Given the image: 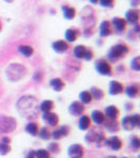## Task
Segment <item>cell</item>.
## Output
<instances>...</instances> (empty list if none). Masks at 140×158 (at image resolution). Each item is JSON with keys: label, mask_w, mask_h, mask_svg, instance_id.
<instances>
[{"label": "cell", "mask_w": 140, "mask_h": 158, "mask_svg": "<svg viewBox=\"0 0 140 158\" xmlns=\"http://www.w3.org/2000/svg\"><path fill=\"white\" fill-rule=\"evenodd\" d=\"M25 68L23 65L19 64V63H13V64H10V67L6 69V73L7 78L11 81H17L19 79H21L23 76L25 75Z\"/></svg>", "instance_id": "1"}, {"label": "cell", "mask_w": 140, "mask_h": 158, "mask_svg": "<svg viewBox=\"0 0 140 158\" xmlns=\"http://www.w3.org/2000/svg\"><path fill=\"white\" fill-rule=\"evenodd\" d=\"M19 110L22 113L27 114V115H32V111L34 110L36 106V100L34 97H31V96H25V97L20 98L19 102H18Z\"/></svg>", "instance_id": "2"}, {"label": "cell", "mask_w": 140, "mask_h": 158, "mask_svg": "<svg viewBox=\"0 0 140 158\" xmlns=\"http://www.w3.org/2000/svg\"><path fill=\"white\" fill-rule=\"evenodd\" d=\"M129 52V47L124 43H118L115 47H113L109 53V58L113 61L118 60L123 55H126Z\"/></svg>", "instance_id": "3"}, {"label": "cell", "mask_w": 140, "mask_h": 158, "mask_svg": "<svg viewBox=\"0 0 140 158\" xmlns=\"http://www.w3.org/2000/svg\"><path fill=\"white\" fill-rule=\"evenodd\" d=\"M16 129V120L12 117H2L0 118V132L7 133Z\"/></svg>", "instance_id": "4"}, {"label": "cell", "mask_w": 140, "mask_h": 158, "mask_svg": "<svg viewBox=\"0 0 140 158\" xmlns=\"http://www.w3.org/2000/svg\"><path fill=\"white\" fill-rule=\"evenodd\" d=\"M140 123L139 115H134V116H126V118H123L122 120V126L128 131H132L136 127H138Z\"/></svg>", "instance_id": "5"}, {"label": "cell", "mask_w": 140, "mask_h": 158, "mask_svg": "<svg viewBox=\"0 0 140 158\" xmlns=\"http://www.w3.org/2000/svg\"><path fill=\"white\" fill-rule=\"evenodd\" d=\"M96 70L101 75H111L112 74V67L106 60H99L96 63Z\"/></svg>", "instance_id": "6"}, {"label": "cell", "mask_w": 140, "mask_h": 158, "mask_svg": "<svg viewBox=\"0 0 140 158\" xmlns=\"http://www.w3.org/2000/svg\"><path fill=\"white\" fill-rule=\"evenodd\" d=\"M68 156L70 158H82L83 147L80 144H72L68 148Z\"/></svg>", "instance_id": "7"}, {"label": "cell", "mask_w": 140, "mask_h": 158, "mask_svg": "<svg viewBox=\"0 0 140 158\" xmlns=\"http://www.w3.org/2000/svg\"><path fill=\"white\" fill-rule=\"evenodd\" d=\"M126 21L131 24H137L139 21V11L137 9H131L126 14Z\"/></svg>", "instance_id": "8"}, {"label": "cell", "mask_w": 140, "mask_h": 158, "mask_svg": "<svg viewBox=\"0 0 140 158\" xmlns=\"http://www.w3.org/2000/svg\"><path fill=\"white\" fill-rule=\"evenodd\" d=\"M70 113L74 116H80L84 111V106L79 101H74L70 106Z\"/></svg>", "instance_id": "9"}, {"label": "cell", "mask_w": 140, "mask_h": 158, "mask_svg": "<svg viewBox=\"0 0 140 158\" xmlns=\"http://www.w3.org/2000/svg\"><path fill=\"white\" fill-rule=\"evenodd\" d=\"M52 48L55 52L57 53H63L68 49V43L64 40H57V41L53 42Z\"/></svg>", "instance_id": "10"}, {"label": "cell", "mask_w": 140, "mask_h": 158, "mask_svg": "<svg viewBox=\"0 0 140 158\" xmlns=\"http://www.w3.org/2000/svg\"><path fill=\"white\" fill-rule=\"evenodd\" d=\"M105 143L108 144V146L110 147L111 149L115 150V151H118V150H120V149H121V147H122L121 140H120V138H119V137H117V136L111 137L110 139L106 140Z\"/></svg>", "instance_id": "11"}, {"label": "cell", "mask_w": 140, "mask_h": 158, "mask_svg": "<svg viewBox=\"0 0 140 158\" xmlns=\"http://www.w3.org/2000/svg\"><path fill=\"white\" fill-rule=\"evenodd\" d=\"M104 138V135L101 131H96V129L92 130L91 133H89L86 135V139L90 140L92 142H96V141H100Z\"/></svg>", "instance_id": "12"}, {"label": "cell", "mask_w": 140, "mask_h": 158, "mask_svg": "<svg viewBox=\"0 0 140 158\" xmlns=\"http://www.w3.org/2000/svg\"><path fill=\"white\" fill-rule=\"evenodd\" d=\"M43 119H44V120L47 121L51 127L57 126L58 121H59V119H58V116L56 115L55 113H52V112H47V113H44V115H43Z\"/></svg>", "instance_id": "13"}, {"label": "cell", "mask_w": 140, "mask_h": 158, "mask_svg": "<svg viewBox=\"0 0 140 158\" xmlns=\"http://www.w3.org/2000/svg\"><path fill=\"white\" fill-rule=\"evenodd\" d=\"M105 116L108 117L110 120H115L119 115V111L115 106H109L105 108Z\"/></svg>", "instance_id": "14"}, {"label": "cell", "mask_w": 140, "mask_h": 158, "mask_svg": "<svg viewBox=\"0 0 140 158\" xmlns=\"http://www.w3.org/2000/svg\"><path fill=\"white\" fill-rule=\"evenodd\" d=\"M112 24H113V27L116 29V31H118V32H122V31L126 30V19H123V18L116 17V18H114L113 20H112Z\"/></svg>", "instance_id": "15"}, {"label": "cell", "mask_w": 140, "mask_h": 158, "mask_svg": "<svg viewBox=\"0 0 140 158\" xmlns=\"http://www.w3.org/2000/svg\"><path fill=\"white\" fill-rule=\"evenodd\" d=\"M88 49L84 47V45H77V47H75V49H74V56H75L76 58H78V59H84L86 54H88Z\"/></svg>", "instance_id": "16"}, {"label": "cell", "mask_w": 140, "mask_h": 158, "mask_svg": "<svg viewBox=\"0 0 140 158\" xmlns=\"http://www.w3.org/2000/svg\"><path fill=\"white\" fill-rule=\"evenodd\" d=\"M99 31H100V35L102 37H106L109 35L112 34V25L110 21H102V23L100 24V27H99Z\"/></svg>", "instance_id": "17"}, {"label": "cell", "mask_w": 140, "mask_h": 158, "mask_svg": "<svg viewBox=\"0 0 140 158\" xmlns=\"http://www.w3.org/2000/svg\"><path fill=\"white\" fill-rule=\"evenodd\" d=\"M123 92V86L119 81H111L110 85V93L112 95H118Z\"/></svg>", "instance_id": "18"}, {"label": "cell", "mask_w": 140, "mask_h": 158, "mask_svg": "<svg viewBox=\"0 0 140 158\" xmlns=\"http://www.w3.org/2000/svg\"><path fill=\"white\" fill-rule=\"evenodd\" d=\"M62 12H63V17L65 19H74L76 16V10L72 6H62Z\"/></svg>", "instance_id": "19"}, {"label": "cell", "mask_w": 140, "mask_h": 158, "mask_svg": "<svg viewBox=\"0 0 140 158\" xmlns=\"http://www.w3.org/2000/svg\"><path fill=\"white\" fill-rule=\"evenodd\" d=\"M18 51L23 56H25V57H30V56H32L33 53H34V49H33L31 45H27V44L20 45L18 48Z\"/></svg>", "instance_id": "20"}, {"label": "cell", "mask_w": 140, "mask_h": 158, "mask_svg": "<svg viewBox=\"0 0 140 158\" xmlns=\"http://www.w3.org/2000/svg\"><path fill=\"white\" fill-rule=\"evenodd\" d=\"M78 37V32L75 29H68L65 32V39L68 42H74Z\"/></svg>", "instance_id": "21"}, {"label": "cell", "mask_w": 140, "mask_h": 158, "mask_svg": "<svg viewBox=\"0 0 140 158\" xmlns=\"http://www.w3.org/2000/svg\"><path fill=\"white\" fill-rule=\"evenodd\" d=\"M91 126V119L89 116H81L79 119V129L80 130H88Z\"/></svg>", "instance_id": "22"}, {"label": "cell", "mask_w": 140, "mask_h": 158, "mask_svg": "<svg viewBox=\"0 0 140 158\" xmlns=\"http://www.w3.org/2000/svg\"><path fill=\"white\" fill-rule=\"evenodd\" d=\"M92 118H93V120H94V122H95L96 124H100V123H102V122L104 121L105 116L103 115L102 112L94 111L93 113H92Z\"/></svg>", "instance_id": "23"}, {"label": "cell", "mask_w": 140, "mask_h": 158, "mask_svg": "<svg viewBox=\"0 0 140 158\" xmlns=\"http://www.w3.org/2000/svg\"><path fill=\"white\" fill-rule=\"evenodd\" d=\"M51 85H52V88L56 92H60L63 89V86H64V83H63V81L60 78H54L51 80Z\"/></svg>", "instance_id": "24"}, {"label": "cell", "mask_w": 140, "mask_h": 158, "mask_svg": "<svg viewBox=\"0 0 140 158\" xmlns=\"http://www.w3.org/2000/svg\"><path fill=\"white\" fill-rule=\"evenodd\" d=\"M68 133V128L67 126H64V127H61L57 131L53 132V137H54L55 139H59L63 136H67Z\"/></svg>", "instance_id": "25"}, {"label": "cell", "mask_w": 140, "mask_h": 158, "mask_svg": "<svg viewBox=\"0 0 140 158\" xmlns=\"http://www.w3.org/2000/svg\"><path fill=\"white\" fill-rule=\"evenodd\" d=\"M79 98H80V101L83 104H88V103H90L92 101V98H93V97H92L91 93L89 91H83V92H81V93H80Z\"/></svg>", "instance_id": "26"}, {"label": "cell", "mask_w": 140, "mask_h": 158, "mask_svg": "<svg viewBox=\"0 0 140 158\" xmlns=\"http://www.w3.org/2000/svg\"><path fill=\"white\" fill-rule=\"evenodd\" d=\"M53 108H54V103H53V101H51V100H44L41 104H40V110H41L43 113L51 112Z\"/></svg>", "instance_id": "27"}, {"label": "cell", "mask_w": 140, "mask_h": 158, "mask_svg": "<svg viewBox=\"0 0 140 158\" xmlns=\"http://www.w3.org/2000/svg\"><path fill=\"white\" fill-rule=\"evenodd\" d=\"M138 88H137L136 85H129L128 88L126 89V95L129 96V97H131V98H133L135 97V96L138 94Z\"/></svg>", "instance_id": "28"}, {"label": "cell", "mask_w": 140, "mask_h": 158, "mask_svg": "<svg viewBox=\"0 0 140 158\" xmlns=\"http://www.w3.org/2000/svg\"><path fill=\"white\" fill-rule=\"evenodd\" d=\"M25 130H27V132L31 135H33V136H35L37 133H38V126L35 122H30L29 124L27 126V128H25Z\"/></svg>", "instance_id": "29"}, {"label": "cell", "mask_w": 140, "mask_h": 158, "mask_svg": "<svg viewBox=\"0 0 140 158\" xmlns=\"http://www.w3.org/2000/svg\"><path fill=\"white\" fill-rule=\"evenodd\" d=\"M91 95L92 97H94L95 99H97V100H99V99H101L103 97V92L100 90V89H97V88H92L91 90Z\"/></svg>", "instance_id": "30"}, {"label": "cell", "mask_w": 140, "mask_h": 158, "mask_svg": "<svg viewBox=\"0 0 140 158\" xmlns=\"http://www.w3.org/2000/svg\"><path fill=\"white\" fill-rule=\"evenodd\" d=\"M35 157L36 158H50V153L47 150L40 149L35 152Z\"/></svg>", "instance_id": "31"}, {"label": "cell", "mask_w": 140, "mask_h": 158, "mask_svg": "<svg viewBox=\"0 0 140 158\" xmlns=\"http://www.w3.org/2000/svg\"><path fill=\"white\" fill-rule=\"evenodd\" d=\"M131 68L135 71H139L140 70V58L139 57H135L131 62Z\"/></svg>", "instance_id": "32"}, {"label": "cell", "mask_w": 140, "mask_h": 158, "mask_svg": "<svg viewBox=\"0 0 140 158\" xmlns=\"http://www.w3.org/2000/svg\"><path fill=\"white\" fill-rule=\"evenodd\" d=\"M11 151V147L6 143H0V154L6 155Z\"/></svg>", "instance_id": "33"}, {"label": "cell", "mask_w": 140, "mask_h": 158, "mask_svg": "<svg viewBox=\"0 0 140 158\" xmlns=\"http://www.w3.org/2000/svg\"><path fill=\"white\" fill-rule=\"evenodd\" d=\"M39 136L42 139H49L50 138V132L47 128H42L39 132Z\"/></svg>", "instance_id": "34"}, {"label": "cell", "mask_w": 140, "mask_h": 158, "mask_svg": "<svg viewBox=\"0 0 140 158\" xmlns=\"http://www.w3.org/2000/svg\"><path fill=\"white\" fill-rule=\"evenodd\" d=\"M100 4L104 7H111L114 6V2L115 0H99Z\"/></svg>", "instance_id": "35"}, {"label": "cell", "mask_w": 140, "mask_h": 158, "mask_svg": "<svg viewBox=\"0 0 140 158\" xmlns=\"http://www.w3.org/2000/svg\"><path fill=\"white\" fill-rule=\"evenodd\" d=\"M106 128H108L110 131H117L118 130V124H117V122L116 121H114V120H112V122H110L109 124H106Z\"/></svg>", "instance_id": "36"}, {"label": "cell", "mask_w": 140, "mask_h": 158, "mask_svg": "<svg viewBox=\"0 0 140 158\" xmlns=\"http://www.w3.org/2000/svg\"><path fill=\"white\" fill-rule=\"evenodd\" d=\"M132 146H133L135 149H139L140 147V140L137 136H134L132 138Z\"/></svg>", "instance_id": "37"}, {"label": "cell", "mask_w": 140, "mask_h": 158, "mask_svg": "<svg viewBox=\"0 0 140 158\" xmlns=\"http://www.w3.org/2000/svg\"><path fill=\"white\" fill-rule=\"evenodd\" d=\"M50 150H51L52 152H54V153H55V152H58V150H59V147H58V144L55 142V143L50 144Z\"/></svg>", "instance_id": "38"}, {"label": "cell", "mask_w": 140, "mask_h": 158, "mask_svg": "<svg viewBox=\"0 0 140 158\" xmlns=\"http://www.w3.org/2000/svg\"><path fill=\"white\" fill-rule=\"evenodd\" d=\"M93 56H94L93 52H92L91 50H89V51H88V54H86V56H85L84 59H85V60H91L92 58H93Z\"/></svg>", "instance_id": "39"}, {"label": "cell", "mask_w": 140, "mask_h": 158, "mask_svg": "<svg viewBox=\"0 0 140 158\" xmlns=\"http://www.w3.org/2000/svg\"><path fill=\"white\" fill-rule=\"evenodd\" d=\"M27 158H36L35 157V152H33V151L29 152V154L27 155Z\"/></svg>", "instance_id": "40"}, {"label": "cell", "mask_w": 140, "mask_h": 158, "mask_svg": "<svg viewBox=\"0 0 140 158\" xmlns=\"http://www.w3.org/2000/svg\"><path fill=\"white\" fill-rule=\"evenodd\" d=\"M2 143L9 144L10 143V138H9V137H3V138H2Z\"/></svg>", "instance_id": "41"}, {"label": "cell", "mask_w": 140, "mask_h": 158, "mask_svg": "<svg viewBox=\"0 0 140 158\" xmlns=\"http://www.w3.org/2000/svg\"><path fill=\"white\" fill-rule=\"evenodd\" d=\"M90 1H91L93 4H96V3H98V1H99V0H90Z\"/></svg>", "instance_id": "42"}, {"label": "cell", "mask_w": 140, "mask_h": 158, "mask_svg": "<svg viewBox=\"0 0 140 158\" xmlns=\"http://www.w3.org/2000/svg\"><path fill=\"white\" fill-rule=\"evenodd\" d=\"M4 1H6V2H13L14 0H4Z\"/></svg>", "instance_id": "43"}, {"label": "cell", "mask_w": 140, "mask_h": 158, "mask_svg": "<svg viewBox=\"0 0 140 158\" xmlns=\"http://www.w3.org/2000/svg\"><path fill=\"white\" fill-rule=\"evenodd\" d=\"M1 29H2V25H1V21H0V31H1Z\"/></svg>", "instance_id": "44"}, {"label": "cell", "mask_w": 140, "mask_h": 158, "mask_svg": "<svg viewBox=\"0 0 140 158\" xmlns=\"http://www.w3.org/2000/svg\"><path fill=\"white\" fill-rule=\"evenodd\" d=\"M123 158H126V157H123Z\"/></svg>", "instance_id": "45"}]
</instances>
